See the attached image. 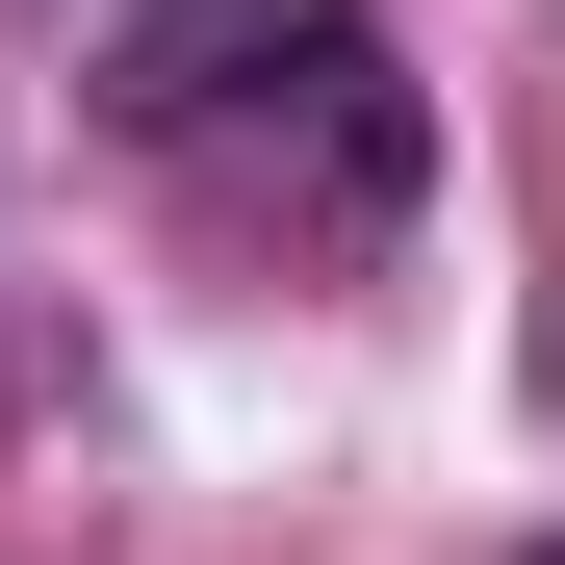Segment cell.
Returning <instances> with one entry per match:
<instances>
[{"mask_svg": "<svg viewBox=\"0 0 565 565\" xmlns=\"http://www.w3.org/2000/svg\"><path fill=\"white\" fill-rule=\"evenodd\" d=\"M334 26H360V0H129L104 104H129V129H206V104H257V77H309Z\"/></svg>", "mask_w": 565, "mask_h": 565, "instance_id": "1", "label": "cell"}, {"mask_svg": "<svg viewBox=\"0 0 565 565\" xmlns=\"http://www.w3.org/2000/svg\"><path fill=\"white\" fill-rule=\"evenodd\" d=\"M540 565H565V540H540Z\"/></svg>", "mask_w": 565, "mask_h": 565, "instance_id": "2", "label": "cell"}]
</instances>
